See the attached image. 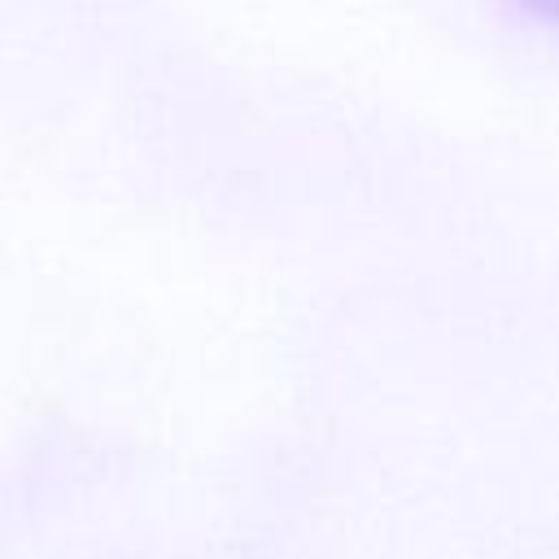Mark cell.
<instances>
[{
  "label": "cell",
  "mask_w": 559,
  "mask_h": 559,
  "mask_svg": "<svg viewBox=\"0 0 559 559\" xmlns=\"http://www.w3.org/2000/svg\"><path fill=\"white\" fill-rule=\"evenodd\" d=\"M524 13H533L537 22H546V26H555L559 31V0H515Z\"/></svg>",
  "instance_id": "6da1fadb"
}]
</instances>
